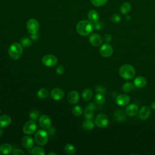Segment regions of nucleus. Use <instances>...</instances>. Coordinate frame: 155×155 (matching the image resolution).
<instances>
[{
	"label": "nucleus",
	"mask_w": 155,
	"mask_h": 155,
	"mask_svg": "<svg viewBox=\"0 0 155 155\" xmlns=\"http://www.w3.org/2000/svg\"><path fill=\"white\" fill-rule=\"evenodd\" d=\"M94 28L93 23L89 20H82L76 25V31L81 36H86L91 34Z\"/></svg>",
	"instance_id": "1"
},
{
	"label": "nucleus",
	"mask_w": 155,
	"mask_h": 155,
	"mask_svg": "<svg viewBox=\"0 0 155 155\" xmlns=\"http://www.w3.org/2000/svg\"><path fill=\"white\" fill-rule=\"evenodd\" d=\"M120 76L125 79H131L134 76L136 71L134 68L130 64L122 65L119 70Z\"/></svg>",
	"instance_id": "2"
},
{
	"label": "nucleus",
	"mask_w": 155,
	"mask_h": 155,
	"mask_svg": "<svg viewBox=\"0 0 155 155\" xmlns=\"http://www.w3.org/2000/svg\"><path fill=\"white\" fill-rule=\"evenodd\" d=\"M22 51V45L18 42L13 43L8 48V54L10 57L15 60H17L20 58Z\"/></svg>",
	"instance_id": "3"
},
{
	"label": "nucleus",
	"mask_w": 155,
	"mask_h": 155,
	"mask_svg": "<svg viewBox=\"0 0 155 155\" xmlns=\"http://www.w3.org/2000/svg\"><path fill=\"white\" fill-rule=\"evenodd\" d=\"M48 139V133L44 130H39L37 131L35 135V142L39 145H45L47 143Z\"/></svg>",
	"instance_id": "4"
},
{
	"label": "nucleus",
	"mask_w": 155,
	"mask_h": 155,
	"mask_svg": "<svg viewBox=\"0 0 155 155\" xmlns=\"http://www.w3.org/2000/svg\"><path fill=\"white\" fill-rule=\"evenodd\" d=\"M27 29L30 34H36L39 29V22L34 18L30 19L27 22Z\"/></svg>",
	"instance_id": "5"
},
{
	"label": "nucleus",
	"mask_w": 155,
	"mask_h": 155,
	"mask_svg": "<svg viewBox=\"0 0 155 155\" xmlns=\"http://www.w3.org/2000/svg\"><path fill=\"white\" fill-rule=\"evenodd\" d=\"M36 129L37 125L35 121L33 120H30L24 124L22 131L25 134L30 135L33 134L36 131Z\"/></svg>",
	"instance_id": "6"
},
{
	"label": "nucleus",
	"mask_w": 155,
	"mask_h": 155,
	"mask_svg": "<svg viewBox=\"0 0 155 155\" xmlns=\"http://www.w3.org/2000/svg\"><path fill=\"white\" fill-rule=\"evenodd\" d=\"M94 124L99 128H105L108 126L109 120L105 114H99L95 118Z\"/></svg>",
	"instance_id": "7"
},
{
	"label": "nucleus",
	"mask_w": 155,
	"mask_h": 155,
	"mask_svg": "<svg viewBox=\"0 0 155 155\" xmlns=\"http://www.w3.org/2000/svg\"><path fill=\"white\" fill-rule=\"evenodd\" d=\"M42 62L44 65L47 67H54L58 63L57 58L52 54H47L42 59Z\"/></svg>",
	"instance_id": "8"
},
{
	"label": "nucleus",
	"mask_w": 155,
	"mask_h": 155,
	"mask_svg": "<svg viewBox=\"0 0 155 155\" xmlns=\"http://www.w3.org/2000/svg\"><path fill=\"white\" fill-rule=\"evenodd\" d=\"M99 51L102 56L105 58H108L112 55L113 53V48L111 45L105 44L101 47Z\"/></svg>",
	"instance_id": "9"
},
{
	"label": "nucleus",
	"mask_w": 155,
	"mask_h": 155,
	"mask_svg": "<svg viewBox=\"0 0 155 155\" xmlns=\"http://www.w3.org/2000/svg\"><path fill=\"white\" fill-rule=\"evenodd\" d=\"M96 109V105L94 103L91 102L88 104L84 110V117L88 119H93L94 116L93 111Z\"/></svg>",
	"instance_id": "10"
},
{
	"label": "nucleus",
	"mask_w": 155,
	"mask_h": 155,
	"mask_svg": "<svg viewBox=\"0 0 155 155\" xmlns=\"http://www.w3.org/2000/svg\"><path fill=\"white\" fill-rule=\"evenodd\" d=\"M39 124L44 129H48L51 125V119L47 115H42L39 119Z\"/></svg>",
	"instance_id": "11"
},
{
	"label": "nucleus",
	"mask_w": 155,
	"mask_h": 155,
	"mask_svg": "<svg viewBox=\"0 0 155 155\" xmlns=\"http://www.w3.org/2000/svg\"><path fill=\"white\" fill-rule=\"evenodd\" d=\"M51 97L55 101H59L64 96V91L59 88H54L51 90L50 93Z\"/></svg>",
	"instance_id": "12"
},
{
	"label": "nucleus",
	"mask_w": 155,
	"mask_h": 155,
	"mask_svg": "<svg viewBox=\"0 0 155 155\" xmlns=\"http://www.w3.org/2000/svg\"><path fill=\"white\" fill-rule=\"evenodd\" d=\"M130 97L125 94H120L118 95L116 98V104L121 107L127 105L130 102Z\"/></svg>",
	"instance_id": "13"
},
{
	"label": "nucleus",
	"mask_w": 155,
	"mask_h": 155,
	"mask_svg": "<svg viewBox=\"0 0 155 155\" xmlns=\"http://www.w3.org/2000/svg\"><path fill=\"white\" fill-rule=\"evenodd\" d=\"M89 42L94 47H99L101 45L102 42V37L97 33L91 34L89 37Z\"/></svg>",
	"instance_id": "14"
},
{
	"label": "nucleus",
	"mask_w": 155,
	"mask_h": 155,
	"mask_svg": "<svg viewBox=\"0 0 155 155\" xmlns=\"http://www.w3.org/2000/svg\"><path fill=\"white\" fill-rule=\"evenodd\" d=\"M67 99L69 103H70L71 104H76L79 100V93L75 90L70 91L68 93Z\"/></svg>",
	"instance_id": "15"
},
{
	"label": "nucleus",
	"mask_w": 155,
	"mask_h": 155,
	"mask_svg": "<svg viewBox=\"0 0 155 155\" xmlns=\"http://www.w3.org/2000/svg\"><path fill=\"white\" fill-rule=\"evenodd\" d=\"M139 108L136 104H131L125 108V113L128 116H134L138 112Z\"/></svg>",
	"instance_id": "16"
},
{
	"label": "nucleus",
	"mask_w": 155,
	"mask_h": 155,
	"mask_svg": "<svg viewBox=\"0 0 155 155\" xmlns=\"http://www.w3.org/2000/svg\"><path fill=\"white\" fill-rule=\"evenodd\" d=\"M21 142L24 147L27 149L31 148L35 143L33 139L29 136H25L21 139Z\"/></svg>",
	"instance_id": "17"
},
{
	"label": "nucleus",
	"mask_w": 155,
	"mask_h": 155,
	"mask_svg": "<svg viewBox=\"0 0 155 155\" xmlns=\"http://www.w3.org/2000/svg\"><path fill=\"white\" fill-rule=\"evenodd\" d=\"M151 114L150 108L148 106H143L139 111V116L142 120L148 119Z\"/></svg>",
	"instance_id": "18"
},
{
	"label": "nucleus",
	"mask_w": 155,
	"mask_h": 155,
	"mask_svg": "<svg viewBox=\"0 0 155 155\" xmlns=\"http://www.w3.org/2000/svg\"><path fill=\"white\" fill-rule=\"evenodd\" d=\"M126 114V113H125L122 110H117L114 111L113 117L115 120L121 122L125 121L127 119Z\"/></svg>",
	"instance_id": "19"
},
{
	"label": "nucleus",
	"mask_w": 155,
	"mask_h": 155,
	"mask_svg": "<svg viewBox=\"0 0 155 155\" xmlns=\"http://www.w3.org/2000/svg\"><path fill=\"white\" fill-rule=\"evenodd\" d=\"M12 122L11 117L6 114H4L0 116V128H3L8 127Z\"/></svg>",
	"instance_id": "20"
},
{
	"label": "nucleus",
	"mask_w": 155,
	"mask_h": 155,
	"mask_svg": "<svg viewBox=\"0 0 155 155\" xmlns=\"http://www.w3.org/2000/svg\"><path fill=\"white\" fill-rule=\"evenodd\" d=\"M88 18L90 21H91L92 23L95 24L99 22V16L98 13L94 10H91L88 12Z\"/></svg>",
	"instance_id": "21"
},
{
	"label": "nucleus",
	"mask_w": 155,
	"mask_h": 155,
	"mask_svg": "<svg viewBox=\"0 0 155 155\" xmlns=\"http://www.w3.org/2000/svg\"><path fill=\"white\" fill-rule=\"evenodd\" d=\"M134 85L137 88H143L147 85V80L143 76H137L134 80Z\"/></svg>",
	"instance_id": "22"
},
{
	"label": "nucleus",
	"mask_w": 155,
	"mask_h": 155,
	"mask_svg": "<svg viewBox=\"0 0 155 155\" xmlns=\"http://www.w3.org/2000/svg\"><path fill=\"white\" fill-rule=\"evenodd\" d=\"M12 150V146L9 143H3L0 145V154H10Z\"/></svg>",
	"instance_id": "23"
},
{
	"label": "nucleus",
	"mask_w": 155,
	"mask_h": 155,
	"mask_svg": "<svg viewBox=\"0 0 155 155\" xmlns=\"http://www.w3.org/2000/svg\"><path fill=\"white\" fill-rule=\"evenodd\" d=\"M94 123L91 119H86L82 123V127L86 130H91L94 127Z\"/></svg>",
	"instance_id": "24"
},
{
	"label": "nucleus",
	"mask_w": 155,
	"mask_h": 155,
	"mask_svg": "<svg viewBox=\"0 0 155 155\" xmlns=\"http://www.w3.org/2000/svg\"><path fill=\"white\" fill-rule=\"evenodd\" d=\"M131 9V5L129 2H124L120 7V12L124 15L128 13Z\"/></svg>",
	"instance_id": "25"
},
{
	"label": "nucleus",
	"mask_w": 155,
	"mask_h": 155,
	"mask_svg": "<svg viewBox=\"0 0 155 155\" xmlns=\"http://www.w3.org/2000/svg\"><path fill=\"white\" fill-rule=\"evenodd\" d=\"M82 96L84 101H89L92 98V96H93L92 90L89 88L85 89L82 93Z\"/></svg>",
	"instance_id": "26"
},
{
	"label": "nucleus",
	"mask_w": 155,
	"mask_h": 155,
	"mask_svg": "<svg viewBox=\"0 0 155 155\" xmlns=\"http://www.w3.org/2000/svg\"><path fill=\"white\" fill-rule=\"evenodd\" d=\"M65 153L68 155H73L76 152L75 147L71 143H67L64 147Z\"/></svg>",
	"instance_id": "27"
},
{
	"label": "nucleus",
	"mask_w": 155,
	"mask_h": 155,
	"mask_svg": "<svg viewBox=\"0 0 155 155\" xmlns=\"http://www.w3.org/2000/svg\"><path fill=\"white\" fill-rule=\"evenodd\" d=\"M49 94V91L48 90V89L45 88H42L41 89H39L37 93V95L40 98V99H46Z\"/></svg>",
	"instance_id": "28"
},
{
	"label": "nucleus",
	"mask_w": 155,
	"mask_h": 155,
	"mask_svg": "<svg viewBox=\"0 0 155 155\" xmlns=\"http://www.w3.org/2000/svg\"><path fill=\"white\" fill-rule=\"evenodd\" d=\"M94 101L98 104H104L105 101V96L104 95V94L102 93H97L94 97Z\"/></svg>",
	"instance_id": "29"
},
{
	"label": "nucleus",
	"mask_w": 155,
	"mask_h": 155,
	"mask_svg": "<svg viewBox=\"0 0 155 155\" xmlns=\"http://www.w3.org/2000/svg\"><path fill=\"white\" fill-rule=\"evenodd\" d=\"M133 88H134V85L130 82L124 83L122 86V90L125 93H129L131 91L133 90Z\"/></svg>",
	"instance_id": "30"
},
{
	"label": "nucleus",
	"mask_w": 155,
	"mask_h": 155,
	"mask_svg": "<svg viewBox=\"0 0 155 155\" xmlns=\"http://www.w3.org/2000/svg\"><path fill=\"white\" fill-rule=\"evenodd\" d=\"M31 153L33 155H44L45 151L41 147H35L31 149Z\"/></svg>",
	"instance_id": "31"
},
{
	"label": "nucleus",
	"mask_w": 155,
	"mask_h": 155,
	"mask_svg": "<svg viewBox=\"0 0 155 155\" xmlns=\"http://www.w3.org/2000/svg\"><path fill=\"white\" fill-rule=\"evenodd\" d=\"M82 108L79 105H75L72 108V113L76 116H79L82 114Z\"/></svg>",
	"instance_id": "32"
},
{
	"label": "nucleus",
	"mask_w": 155,
	"mask_h": 155,
	"mask_svg": "<svg viewBox=\"0 0 155 155\" xmlns=\"http://www.w3.org/2000/svg\"><path fill=\"white\" fill-rule=\"evenodd\" d=\"M39 112L36 110H32L29 113V117L31 119V120H37L38 117H39Z\"/></svg>",
	"instance_id": "33"
},
{
	"label": "nucleus",
	"mask_w": 155,
	"mask_h": 155,
	"mask_svg": "<svg viewBox=\"0 0 155 155\" xmlns=\"http://www.w3.org/2000/svg\"><path fill=\"white\" fill-rule=\"evenodd\" d=\"M108 0H91V4L96 7H101L105 4Z\"/></svg>",
	"instance_id": "34"
},
{
	"label": "nucleus",
	"mask_w": 155,
	"mask_h": 155,
	"mask_svg": "<svg viewBox=\"0 0 155 155\" xmlns=\"http://www.w3.org/2000/svg\"><path fill=\"white\" fill-rule=\"evenodd\" d=\"M21 44L24 47H27L31 44V41L28 38H24L21 40Z\"/></svg>",
	"instance_id": "35"
},
{
	"label": "nucleus",
	"mask_w": 155,
	"mask_h": 155,
	"mask_svg": "<svg viewBox=\"0 0 155 155\" xmlns=\"http://www.w3.org/2000/svg\"><path fill=\"white\" fill-rule=\"evenodd\" d=\"M120 20H121L120 16L118 14H114L111 17V21L113 23H118L120 21Z\"/></svg>",
	"instance_id": "36"
},
{
	"label": "nucleus",
	"mask_w": 155,
	"mask_h": 155,
	"mask_svg": "<svg viewBox=\"0 0 155 155\" xmlns=\"http://www.w3.org/2000/svg\"><path fill=\"white\" fill-rule=\"evenodd\" d=\"M13 155H18V154H25V153L24 151H22L20 149H15L14 150H13V151L12 152Z\"/></svg>",
	"instance_id": "37"
},
{
	"label": "nucleus",
	"mask_w": 155,
	"mask_h": 155,
	"mask_svg": "<svg viewBox=\"0 0 155 155\" xmlns=\"http://www.w3.org/2000/svg\"><path fill=\"white\" fill-rule=\"evenodd\" d=\"M57 74H62L64 72V68L62 66H59L57 68H56V70Z\"/></svg>",
	"instance_id": "38"
},
{
	"label": "nucleus",
	"mask_w": 155,
	"mask_h": 155,
	"mask_svg": "<svg viewBox=\"0 0 155 155\" xmlns=\"http://www.w3.org/2000/svg\"><path fill=\"white\" fill-rule=\"evenodd\" d=\"M96 89V91L98 93H100L104 94L105 93V88L104 87H102V86H97Z\"/></svg>",
	"instance_id": "39"
},
{
	"label": "nucleus",
	"mask_w": 155,
	"mask_h": 155,
	"mask_svg": "<svg viewBox=\"0 0 155 155\" xmlns=\"http://www.w3.org/2000/svg\"><path fill=\"white\" fill-rule=\"evenodd\" d=\"M93 26H94V28L96 30H101V28L102 27V24L101 22H97V23H95Z\"/></svg>",
	"instance_id": "40"
},
{
	"label": "nucleus",
	"mask_w": 155,
	"mask_h": 155,
	"mask_svg": "<svg viewBox=\"0 0 155 155\" xmlns=\"http://www.w3.org/2000/svg\"><path fill=\"white\" fill-rule=\"evenodd\" d=\"M112 39V37L110 35V34H106L105 36H104V40L105 42H109L111 41Z\"/></svg>",
	"instance_id": "41"
},
{
	"label": "nucleus",
	"mask_w": 155,
	"mask_h": 155,
	"mask_svg": "<svg viewBox=\"0 0 155 155\" xmlns=\"http://www.w3.org/2000/svg\"><path fill=\"white\" fill-rule=\"evenodd\" d=\"M31 38L33 39L36 40V39H38V35H37V33H36V34H34V35H31Z\"/></svg>",
	"instance_id": "42"
},
{
	"label": "nucleus",
	"mask_w": 155,
	"mask_h": 155,
	"mask_svg": "<svg viewBox=\"0 0 155 155\" xmlns=\"http://www.w3.org/2000/svg\"><path fill=\"white\" fill-rule=\"evenodd\" d=\"M151 107L153 110H155V102H153L151 104Z\"/></svg>",
	"instance_id": "43"
},
{
	"label": "nucleus",
	"mask_w": 155,
	"mask_h": 155,
	"mask_svg": "<svg viewBox=\"0 0 155 155\" xmlns=\"http://www.w3.org/2000/svg\"><path fill=\"white\" fill-rule=\"evenodd\" d=\"M57 154V153H53V152H50V153H49L48 154V155H56Z\"/></svg>",
	"instance_id": "44"
},
{
	"label": "nucleus",
	"mask_w": 155,
	"mask_h": 155,
	"mask_svg": "<svg viewBox=\"0 0 155 155\" xmlns=\"http://www.w3.org/2000/svg\"><path fill=\"white\" fill-rule=\"evenodd\" d=\"M2 134H3V130L1 129V128H0V137L2 136Z\"/></svg>",
	"instance_id": "45"
}]
</instances>
